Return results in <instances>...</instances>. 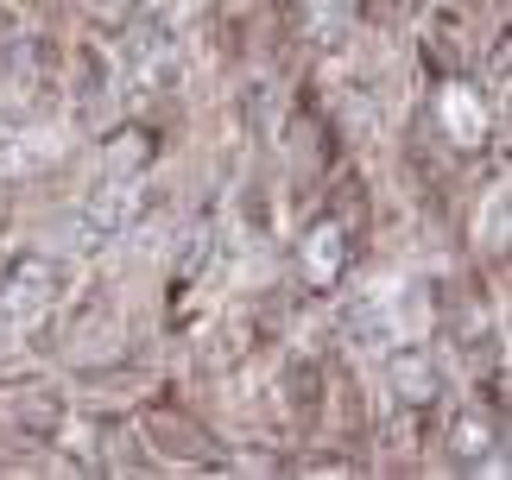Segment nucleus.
<instances>
[{"mask_svg": "<svg viewBox=\"0 0 512 480\" xmlns=\"http://www.w3.org/2000/svg\"><path fill=\"white\" fill-rule=\"evenodd\" d=\"M354 266V228H348V209H323L310 234L298 240V278L304 291H336Z\"/></svg>", "mask_w": 512, "mask_h": 480, "instance_id": "f257e3e1", "label": "nucleus"}, {"mask_svg": "<svg viewBox=\"0 0 512 480\" xmlns=\"http://www.w3.org/2000/svg\"><path fill=\"white\" fill-rule=\"evenodd\" d=\"M0 424L13 436H26V443H51L57 430H64V392L51 386H7L0 392Z\"/></svg>", "mask_w": 512, "mask_h": 480, "instance_id": "f03ea898", "label": "nucleus"}, {"mask_svg": "<svg viewBox=\"0 0 512 480\" xmlns=\"http://www.w3.org/2000/svg\"><path fill=\"white\" fill-rule=\"evenodd\" d=\"M133 215H140V184L121 177V184H102V190H95V203L83 209L76 234H83V247H108L121 228H133Z\"/></svg>", "mask_w": 512, "mask_h": 480, "instance_id": "7ed1b4c3", "label": "nucleus"}, {"mask_svg": "<svg viewBox=\"0 0 512 480\" xmlns=\"http://www.w3.org/2000/svg\"><path fill=\"white\" fill-rule=\"evenodd\" d=\"M171 70H177V45L159 19H152V26H140L127 38V76H133V89H165Z\"/></svg>", "mask_w": 512, "mask_h": 480, "instance_id": "20e7f679", "label": "nucleus"}, {"mask_svg": "<svg viewBox=\"0 0 512 480\" xmlns=\"http://www.w3.org/2000/svg\"><path fill=\"white\" fill-rule=\"evenodd\" d=\"M392 386H399V398L411 411H437V392H443L437 360H430L424 348H405L399 360H392Z\"/></svg>", "mask_w": 512, "mask_h": 480, "instance_id": "39448f33", "label": "nucleus"}, {"mask_svg": "<svg viewBox=\"0 0 512 480\" xmlns=\"http://www.w3.org/2000/svg\"><path fill=\"white\" fill-rule=\"evenodd\" d=\"M430 70H449V76H462L468 70V57H475V45H468V19L462 13H437V26H430Z\"/></svg>", "mask_w": 512, "mask_h": 480, "instance_id": "423d86ee", "label": "nucleus"}, {"mask_svg": "<svg viewBox=\"0 0 512 480\" xmlns=\"http://www.w3.org/2000/svg\"><path fill=\"white\" fill-rule=\"evenodd\" d=\"M146 430H152V436H165V449H177V455H196V462H209V468L222 462V455L209 449V436H203V430L177 424V405H159V411L146 417Z\"/></svg>", "mask_w": 512, "mask_h": 480, "instance_id": "0eeeda50", "label": "nucleus"}, {"mask_svg": "<svg viewBox=\"0 0 512 480\" xmlns=\"http://www.w3.org/2000/svg\"><path fill=\"white\" fill-rule=\"evenodd\" d=\"M89 7L102 13V19H127V13H133V0H89Z\"/></svg>", "mask_w": 512, "mask_h": 480, "instance_id": "6e6552de", "label": "nucleus"}]
</instances>
